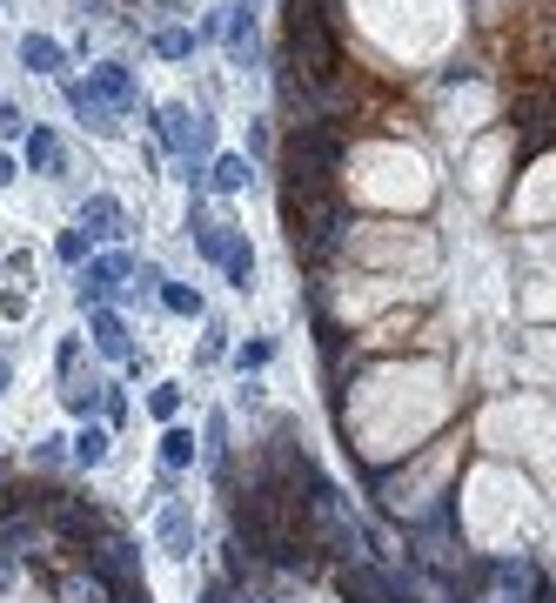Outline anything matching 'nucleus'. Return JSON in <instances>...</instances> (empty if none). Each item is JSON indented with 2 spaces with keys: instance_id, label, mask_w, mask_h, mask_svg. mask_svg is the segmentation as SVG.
Segmentation results:
<instances>
[{
  "instance_id": "ddd939ff",
  "label": "nucleus",
  "mask_w": 556,
  "mask_h": 603,
  "mask_svg": "<svg viewBox=\"0 0 556 603\" xmlns=\"http://www.w3.org/2000/svg\"><path fill=\"white\" fill-rule=\"evenodd\" d=\"M27 168H34V175H54V168H61V141H54L47 128L27 134Z\"/></svg>"
},
{
  "instance_id": "cd10ccee",
  "label": "nucleus",
  "mask_w": 556,
  "mask_h": 603,
  "mask_svg": "<svg viewBox=\"0 0 556 603\" xmlns=\"http://www.w3.org/2000/svg\"><path fill=\"white\" fill-rule=\"evenodd\" d=\"M7 570H14V563H7V557H0V583H7Z\"/></svg>"
},
{
  "instance_id": "aec40b11",
  "label": "nucleus",
  "mask_w": 556,
  "mask_h": 603,
  "mask_svg": "<svg viewBox=\"0 0 556 603\" xmlns=\"http://www.w3.org/2000/svg\"><path fill=\"white\" fill-rule=\"evenodd\" d=\"M67 409H74V416H88V409H94V402H101V389H94V382H67Z\"/></svg>"
},
{
  "instance_id": "f3484780",
  "label": "nucleus",
  "mask_w": 556,
  "mask_h": 603,
  "mask_svg": "<svg viewBox=\"0 0 556 603\" xmlns=\"http://www.w3.org/2000/svg\"><path fill=\"white\" fill-rule=\"evenodd\" d=\"M101 456H108V429H101V423H88L81 436H74V463H81V469H94Z\"/></svg>"
},
{
  "instance_id": "f257e3e1",
  "label": "nucleus",
  "mask_w": 556,
  "mask_h": 603,
  "mask_svg": "<svg viewBox=\"0 0 556 603\" xmlns=\"http://www.w3.org/2000/svg\"><path fill=\"white\" fill-rule=\"evenodd\" d=\"M349 155V128L335 121H295L282 141V188L289 195H335V168Z\"/></svg>"
},
{
  "instance_id": "a211bd4d",
  "label": "nucleus",
  "mask_w": 556,
  "mask_h": 603,
  "mask_svg": "<svg viewBox=\"0 0 556 603\" xmlns=\"http://www.w3.org/2000/svg\"><path fill=\"white\" fill-rule=\"evenodd\" d=\"M155 54H161V61H188V54H195V34H188V27H161Z\"/></svg>"
},
{
  "instance_id": "a878e982",
  "label": "nucleus",
  "mask_w": 556,
  "mask_h": 603,
  "mask_svg": "<svg viewBox=\"0 0 556 603\" xmlns=\"http://www.w3.org/2000/svg\"><path fill=\"white\" fill-rule=\"evenodd\" d=\"M27 121H21V108H0V134H21Z\"/></svg>"
},
{
  "instance_id": "20e7f679",
  "label": "nucleus",
  "mask_w": 556,
  "mask_h": 603,
  "mask_svg": "<svg viewBox=\"0 0 556 603\" xmlns=\"http://www.w3.org/2000/svg\"><path fill=\"white\" fill-rule=\"evenodd\" d=\"M155 128H161V141H168L175 155H188V161H195L201 148H208V114H188V108H161V114H155Z\"/></svg>"
},
{
  "instance_id": "1a4fd4ad",
  "label": "nucleus",
  "mask_w": 556,
  "mask_h": 603,
  "mask_svg": "<svg viewBox=\"0 0 556 603\" xmlns=\"http://www.w3.org/2000/svg\"><path fill=\"white\" fill-rule=\"evenodd\" d=\"M88 88L94 94H101V101H108V108L114 114H121V108H134V74H128V67H94V74H88Z\"/></svg>"
},
{
  "instance_id": "b1692460",
  "label": "nucleus",
  "mask_w": 556,
  "mask_h": 603,
  "mask_svg": "<svg viewBox=\"0 0 556 603\" xmlns=\"http://www.w3.org/2000/svg\"><path fill=\"white\" fill-rule=\"evenodd\" d=\"M0 315H14V322H21V315H27V295L21 289H0Z\"/></svg>"
},
{
  "instance_id": "0eeeda50",
  "label": "nucleus",
  "mask_w": 556,
  "mask_h": 603,
  "mask_svg": "<svg viewBox=\"0 0 556 603\" xmlns=\"http://www.w3.org/2000/svg\"><path fill=\"white\" fill-rule=\"evenodd\" d=\"M155 536H161L168 557H188V550H195V510H188V503H161Z\"/></svg>"
},
{
  "instance_id": "4468645a",
  "label": "nucleus",
  "mask_w": 556,
  "mask_h": 603,
  "mask_svg": "<svg viewBox=\"0 0 556 603\" xmlns=\"http://www.w3.org/2000/svg\"><path fill=\"white\" fill-rule=\"evenodd\" d=\"M161 463H168V469H188V463H195V429L168 423V436H161Z\"/></svg>"
},
{
  "instance_id": "7ed1b4c3",
  "label": "nucleus",
  "mask_w": 556,
  "mask_h": 603,
  "mask_svg": "<svg viewBox=\"0 0 556 603\" xmlns=\"http://www.w3.org/2000/svg\"><path fill=\"white\" fill-rule=\"evenodd\" d=\"M282 215H289V242L302 262H322L342 242V201L335 195H289L282 188Z\"/></svg>"
},
{
  "instance_id": "39448f33",
  "label": "nucleus",
  "mask_w": 556,
  "mask_h": 603,
  "mask_svg": "<svg viewBox=\"0 0 556 603\" xmlns=\"http://www.w3.org/2000/svg\"><path fill=\"white\" fill-rule=\"evenodd\" d=\"M128 282V255H101V262H88V275H81V309H108V295Z\"/></svg>"
},
{
  "instance_id": "9d476101",
  "label": "nucleus",
  "mask_w": 556,
  "mask_h": 603,
  "mask_svg": "<svg viewBox=\"0 0 556 603\" xmlns=\"http://www.w3.org/2000/svg\"><path fill=\"white\" fill-rule=\"evenodd\" d=\"M81 228H88V235H101V242H108V235H121V201H114V195H88Z\"/></svg>"
},
{
  "instance_id": "5701e85b",
  "label": "nucleus",
  "mask_w": 556,
  "mask_h": 603,
  "mask_svg": "<svg viewBox=\"0 0 556 603\" xmlns=\"http://www.w3.org/2000/svg\"><path fill=\"white\" fill-rule=\"evenodd\" d=\"M228 275H235V289H248V275H255V255H248V248H235V255H228Z\"/></svg>"
},
{
  "instance_id": "9b49d317",
  "label": "nucleus",
  "mask_w": 556,
  "mask_h": 603,
  "mask_svg": "<svg viewBox=\"0 0 556 603\" xmlns=\"http://www.w3.org/2000/svg\"><path fill=\"white\" fill-rule=\"evenodd\" d=\"M67 108L81 114V121H94V128H108V121H114V108L88 88V81H74V88H67Z\"/></svg>"
},
{
  "instance_id": "f03ea898",
  "label": "nucleus",
  "mask_w": 556,
  "mask_h": 603,
  "mask_svg": "<svg viewBox=\"0 0 556 603\" xmlns=\"http://www.w3.org/2000/svg\"><path fill=\"white\" fill-rule=\"evenodd\" d=\"M289 61L302 67V81L315 94H329L342 81V41H335V21L315 0H289Z\"/></svg>"
},
{
  "instance_id": "dca6fc26",
  "label": "nucleus",
  "mask_w": 556,
  "mask_h": 603,
  "mask_svg": "<svg viewBox=\"0 0 556 603\" xmlns=\"http://www.w3.org/2000/svg\"><path fill=\"white\" fill-rule=\"evenodd\" d=\"M208 181L222 188V195H235V188H248V155H222L215 168H208Z\"/></svg>"
},
{
  "instance_id": "2eb2a0df",
  "label": "nucleus",
  "mask_w": 556,
  "mask_h": 603,
  "mask_svg": "<svg viewBox=\"0 0 556 603\" xmlns=\"http://www.w3.org/2000/svg\"><path fill=\"white\" fill-rule=\"evenodd\" d=\"M21 61H27V74H54V67H61V47L47 41V34H27V41H21Z\"/></svg>"
},
{
  "instance_id": "4be33fe9",
  "label": "nucleus",
  "mask_w": 556,
  "mask_h": 603,
  "mask_svg": "<svg viewBox=\"0 0 556 603\" xmlns=\"http://www.w3.org/2000/svg\"><path fill=\"white\" fill-rule=\"evenodd\" d=\"M54 255H61V262H81V255H88V228H67L61 242H54Z\"/></svg>"
},
{
  "instance_id": "6ab92c4d",
  "label": "nucleus",
  "mask_w": 556,
  "mask_h": 603,
  "mask_svg": "<svg viewBox=\"0 0 556 603\" xmlns=\"http://www.w3.org/2000/svg\"><path fill=\"white\" fill-rule=\"evenodd\" d=\"M161 302H168L175 315H201V295L188 289V282H161Z\"/></svg>"
},
{
  "instance_id": "412c9836",
  "label": "nucleus",
  "mask_w": 556,
  "mask_h": 603,
  "mask_svg": "<svg viewBox=\"0 0 556 603\" xmlns=\"http://www.w3.org/2000/svg\"><path fill=\"white\" fill-rule=\"evenodd\" d=\"M148 409H155L161 423H175V409H181V389H175V382H161L155 396H148Z\"/></svg>"
},
{
  "instance_id": "423d86ee",
  "label": "nucleus",
  "mask_w": 556,
  "mask_h": 603,
  "mask_svg": "<svg viewBox=\"0 0 556 603\" xmlns=\"http://www.w3.org/2000/svg\"><path fill=\"white\" fill-rule=\"evenodd\" d=\"M88 335H94V349H101L108 362H128V356H134V342H128V322H121L114 309H88Z\"/></svg>"
},
{
  "instance_id": "f8f14e48",
  "label": "nucleus",
  "mask_w": 556,
  "mask_h": 603,
  "mask_svg": "<svg viewBox=\"0 0 556 603\" xmlns=\"http://www.w3.org/2000/svg\"><path fill=\"white\" fill-rule=\"evenodd\" d=\"M255 7H235L228 14V54H235V67H248V54H255V21H248Z\"/></svg>"
},
{
  "instance_id": "393cba45",
  "label": "nucleus",
  "mask_w": 556,
  "mask_h": 603,
  "mask_svg": "<svg viewBox=\"0 0 556 603\" xmlns=\"http://www.w3.org/2000/svg\"><path fill=\"white\" fill-rule=\"evenodd\" d=\"M235 362H242V369H262V362H268V342H242V356H235Z\"/></svg>"
},
{
  "instance_id": "6e6552de",
  "label": "nucleus",
  "mask_w": 556,
  "mask_h": 603,
  "mask_svg": "<svg viewBox=\"0 0 556 603\" xmlns=\"http://www.w3.org/2000/svg\"><path fill=\"white\" fill-rule=\"evenodd\" d=\"M188 228H195V248H201V255H208V262H222V268H228V255L242 248V242H235V235H228V222H208L201 208H195V215H188Z\"/></svg>"
},
{
  "instance_id": "bb28decb",
  "label": "nucleus",
  "mask_w": 556,
  "mask_h": 603,
  "mask_svg": "<svg viewBox=\"0 0 556 603\" xmlns=\"http://www.w3.org/2000/svg\"><path fill=\"white\" fill-rule=\"evenodd\" d=\"M0 181H14V161H7V155H0Z\"/></svg>"
}]
</instances>
